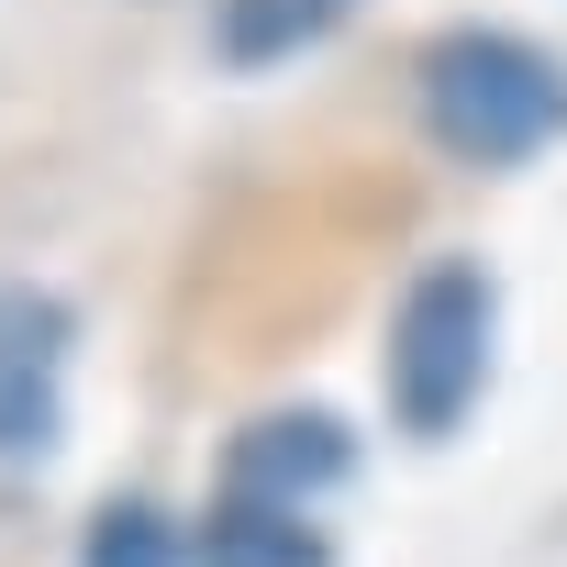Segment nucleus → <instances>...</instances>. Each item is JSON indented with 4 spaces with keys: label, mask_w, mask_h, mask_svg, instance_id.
<instances>
[{
    "label": "nucleus",
    "mask_w": 567,
    "mask_h": 567,
    "mask_svg": "<svg viewBox=\"0 0 567 567\" xmlns=\"http://www.w3.org/2000/svg\"><path fill=\"white\" fill-rule=\"evenodd\" d=\"M200 567H323V545H312V512H278V501H234L223 489V512L200 534Z\"/></svg>",
    "instance_id": "39448f33"
},
{
    "label": "nucleus",
    "mask_w": 567,
    "mask_h": 567,
    "mask_svg": "<svg viewBox=\"0 0 567 567\" xmlns=\"http://www.w3.org/2000/svg\"><path fill=\"white\" fill-rule=\"evenodd\" d=\"M346 23V0H223V56L234 68H278Z\"/></svg>",
    "instance_id": "423d86ee"
},
{
    "label": "nucleus",
    "mask_w": 567,
    "mask_h": 567,
    "mask_svg": "<svg viewBox=\"0 0 567 567\" xmlns=\"http://www.w3.org/2000/svg\"><path fill=\"white\" fill-rule=\"evenodd\" d=\"M423 123H434L445 156L512 167V156H534V145L567 134V68L545 45H523V34L467 23V34L423 45Z\"/></svg>",
    "instance_id": "f257e3e1"
},
{
    "label": "nucleus",
    "mask_w": 567,
    "mask_h": 567,
    "mask_svg": "<svg viewBox=\"0 0 567 567\" xmlns=\"http://www.w3.org/2000/svg\"><path fill=\"white\" fill-rule=\"evenodd\" d=\"M346 467H357V445H346L334 412H267V423L234 434L223 489H234V501H278V512H312Z\"/></svg>",
    "instance_id": "7ed1b4c3"
},
{
    "label": "nucleus",
    "mask_w": 567,
    "mask_h": 567,
    "mask_svg": "<svg viewBox=\"0 0 567 567\" xmlns=\"http://www.w3.org/2000/svg\"><path fill=\"white\" fill-rule=\"evenodd\" d=\"M79 567H189V556H178V534H167V512H156V501H112V512L90 523Z\"/></svg>",
    "instance_id": "0eeeda50"
},
{
    "label": "nucleus",
    "mask_w": 567,
    "mask_h": 567,
    "mask_svg": "<svg viewBox=\"0 0 567 567\" xmlns=\"http://www.w3.org/2000/svg\"><path fill=\"white\" fill-rule=\"evenodd\" d=\"M478 379H489V278L467 256H434L390 312V412H401V434H456Z\"/></svg>",
    "instance_id": "f03ea898"
},
{
    "label": "nucleus",
    "mask_w": 567,
    "mask_h": 567,
    "mask_svg": "<svg viewBox=\"0 0 567 567\" xmlns=\"http://www.w3.org/2000/svg\"><path fill=\"white\" fill-rule=\"evenodd\" d=\"M56 368H68V312L0 290V456H45L56 445V423H68Z\"/></svg>",
    "instance_id": "20e7f679"
}]
</instances>
